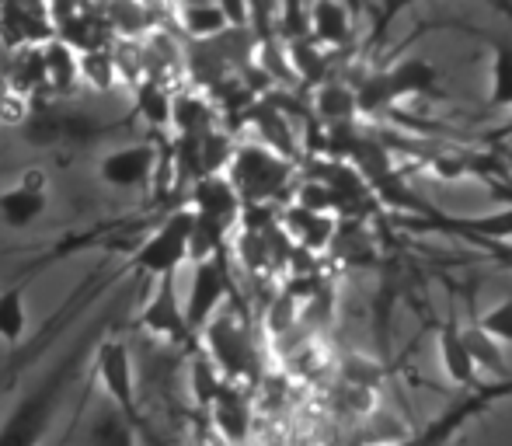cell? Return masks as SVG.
<instances>
[{"mask_svg":"<svg viewBox=\"0 0 512 446\" xmlns=\"http://www.w3.org/2000/svg\"><path fill=\"white\" fill-rule=\"evenodd\" d=\"M42 67H46V95L67 98L77 91L81 74H77V53L67 49L63 42H46L42 46Z\"/></svg>","mask_w":512,"mask_h":446,"instance_id":"603a6c76","label":"cell"},{"mask_svg":"<svg viewBox=\"0 0 512 446\" xmlns=\"http://www.w3.org/2000/svg\"><path fill=\"white\" fill-rule=\"evenodd\" d=\"M161 171V147L154 140L129 143V147L108 150L98 161V178L108 189H143L150 185V178Z\"/></svg>","mask_w":512,"mask_h":446,"instance_id":"7c38bea8","label":"cell"},{"mask_svg":"<svg viewBox=\"0 0 512 446\" xmlns=\"http://www.w3.org/2000/svg\"><path fill=\"white\" fill-rule=\"evenodd\" d=\"M279 230L286 234V241L293 244L297 251L304 255L317 258L331 248L335 241V230H338V220L335 217H324V213H310V210H300V206L286 203L279 210Z\"/></svg>","mask_w":512,"mask_h":446,"instance_id":"2e32d148","label":"cell"},{"mask_svg":"<svg viewBox=\"0 0 512 446\" xmlns=\"http://www.w3.org/2000/svg\"><path fill=\"white\" fill-rule=\"evenodd\" d=\"M439 74L429 60L422 56H408V60H398L384 70H373V74L359 77L352 84L356 91V109L359 115H380L387 109H394L405 98H418V95H436L439 91Z\"/></svg>","mask_w":512,"mask_h":446,"instance_id":"7a4b0ae2","label":"cell"},{"mask_svg":"<svg viewBox=\"0 0 512 446\" xmlns=\"http://www.w3.org/2000/svg\"><path fill=\"white\" fill-rule=\"evenodd\" d=\"M133 95H136V109H140L143 122H147V126H154V129H161V133H168V126H171V95H175V91L164 88V84L147 81L143 88H136Z\"/></svg>","mask_w":512,"mask_h":446,"instance_id":"4dcf8cb0","label":"cell"},{"mask_svg":"<svg viewBox=\"0 0 512 446\" xmlns=\"http://www.w3.org/2000/svg\"><path fill=\"white\" fill-rule=\"evenodd\" d=\"M492 49V60H488V105L502 112H512V39L488 42Z\"/></svg>","mask_w":512,"mask_h":446,"instance_id":"d4e9b609","label":"cell"},{"mask_svg":"<svg viewBox=\"0 0 512 446\" xmlns=\"http://www.w3.org/2000/svg\"><path fill=\"white\" fill-rule=\"evenodd\" d=\"M136 325H140V332L161 338V342L196 345V335H192L189 321H185V307H182V297H178L175 276L157 279L147 304H143L140 318H136Z\"/></svg>","mask_w":512,"mask_h":446,"instance_id":"ba28073f","label":"cell"},{"mask_svg":"<svg viewBox=\"0 0 512 446\" xmlns=\"http://www.w3.org/2000/svg\"><path fill=\"white\" fill-rule=\"evenodd\" d=\"M196 342H203L199 349L213 359V366L220 370V377L227 380V384H237V387L258 384L262 370H258L255 335H251V328L244 325L234 311H227V307H223V311L209 321L203 332H199Z\"/></svg>","mask_w":512,"mask_h":446,"instance_id":"3957f363","label":"cell"},{"mask_svg":"<svg viewBox=\"0 0 512 446\" xmlns=\"http://www.w3.org/2000/svg\"><path fill=\"white\" fill-rule=\"evenodd\" d=\"M485 140H488V143H506V140H512V112H509V119L502 122V126L488 129Z\"/></svg>","mask_w":512,"mask_h":446,"instance_id":"d590c367","label":"cell"},{"mask_svg":"<svg viewBox=\"0 0 512 446\" xmlns=\"http://www.w3.org/2000/svg\"><path fill=\"white\" fill-rule=\"evenodd\" d=\"M436 342H439V363H443L446 377H450L457 387H467V391H474V387H478V366H474L471 352H467L464 338H460L457 314H450V318L439 325Z\"/></svg>","mask_w":512,"mask_h":446,"instance_id":"7402d4cb","label":"cell"},{"mask_svg":"<svg viewBox=\"0 0 512 446\" xmlns=\"http://www.w3.org/2000/svg\"><path fill=\"white\" fill-rule=\"evenodd\" d=\"M223 387H227V380L220 377V370L213 366V359H209L203 349L192 352V359H189V391H192V401L209 412V405L220 398Z\"/></svg>","mask_w":512,"mask_h":446,"instance_id":"4316f807","label":"cell"},{"mask_svg":"<svg viewBox=\"0 0 512 446\" xmlns=\"http://www.w3.org/2000/svg\"><path fill=\"white\" fill-rule=\"evenodd\" d=\"M310 119L321 129L335 126H356L359 109H356V91L342 77H328L321 88H314L310 95Z\"/></svg>","mask_w":512,"mask_h":446,"instance_id":"ffe728a7","label":"cell"},{"mask_svg":"<svg viewBox=\"0 0 512 446\" xmlns=\"http://www.w3.org/2000/svg\"><path fill=\"white\" fill-rule=\"evenodd\" d=\"M63 401V380L53 377L49 384H42L39 391H32L18 408L11 412V419L0 426V446H39L46 440L53 415Z\"/></svg>","mask_w":512,"mask_h":446,"instance_id":"52a82bcc","label":"cell"},{"mask_svg":"<svg viewBox=\"0 0 512 446\" xmlns=\"http://www.w3.org/2000/svg\"><path fill=\"white\" fill-rule=\"evenodd\" d=\"M216 126H223V122H220L216 105L209 102L206 91H196L185 84V88H178L175 95H171L168 133L175 136V140H199V136L213 133Z\"/></svg>","mask_w":512,"mask_h":446,"instance_id":"e0dca14e","label":"cell"},{"mask_svg":"<svg viewBox=\"0 0 512 446\" xmlns=\"http://www.w3.org/2000/svg\"><path fill=\"white\" fill-rule=\"evenodd\" d=\"M32 98L18 95V91H7L4 98H0V126H14L21 129L28 122V115H32Z\"/></svg>","mask_w":512,"mask_h":446,"instance_id":"e575fe53","label":"cell"},{"mask_svg":"<svg viewBox=\"0 0 512 446\" xmlns=\"http://www.w3.org/2000/svg\"><path fill=\"white\" fill-rule=\"evenodd\" d=\"M115 67V84L136 91L147 84V60H143V42L140 39H112L108 46Z\"/></svg>","mask_w":512,"mask_h":446,"instance_id":"484cf974","label":"cell"},{"mask_svg":"<svg viewBox=\"0 0 512 446\" xmlns=\"http://www.w3.org/2000/svg\"><path fill=\"white\" fill-rule=\"evenodd\" d=\"M88 446H136V429L119 412H102L88 433Z\"/></svg>","mask_w":512,"mask_h":446,"instance_id":"1f68e13d","label":"cell"},{"mask_svg":"<svg viewBox=\"0 0 512 446\" xmlns=\"http://www.w3.org/2000/svg\"><path fill=\"white\" fill-rule=\"evenodd\" d=\"M460 338H464L467 352H471L478 370H492V373H499V377L506 373V352H502L499 342H492V338L481 332L478 321L471 318L467 325H460Z\"/></svg>","mask_w":512,"mask_h":446,"instance_id":"f546056e","label":"cell"},{"mask_svg":"<svg viewBox=\"0 0 512 446\" xmlns=\"http://www.w3.org/2000/svg\"><path fill=\"white\" fill-rule=\"evenodd\" d=\"M53 39L49 4H0V53L4 56L21 49H42Z\"/></svg>","mask_w":512,"mask_h":446,"instance_id":"4fadbf2b","label":"cell"},{"mask_svg":"<svg viewBox=\"0 0 512 446\" xmlns=\"http://www.w3.org/2000/svg\"><path fill=\"white\" fill-rule=\"evenodd\" d=\"M168 28L182 32L192 46L213 42L230 32V18L223 4H171L168 7Z\"/></svg>","mask_w":512,"mask_h":446,"instance_id":"d6986e66","label":"cell"},{"mask_svg":"<svg viewBox=\"0 0 512 446\" xmlns=\"http://www.w3.org/2000/svg\"><path fill=\"white\" fill-rule=\"evenodd\" d=\"M185 210L192 213L196 220L203 223H213L220 227L223 234L234 237L237 223H241V199H237L234 185L227 182V175H203L189 185V196H185Z\"/></svg>","mask_w":512,"mask_h":446,"instance_id":"30bf717a","label":"cell"},{"mask_svg":"<svg viewBox=\"0 0 512 446\" xmlns=\"http://www.w3.org/2000/svg\"><path fill=\"white\" fill-rule=\"evenodd\" d=\"M335 377L342 387H356V391H377L380 380L387 377V370L370 356H359V352H349V356L338 359Z\"/></svg>","mask_w":512,"mask_h":446,"instance_id":"f1b7e54d","label":"cell"},{"mask_svg":"<svg viewBox=\"0 0 512 446\" xmlns=\"http://www.w3.org/2000/svg\"><path fill=\"white\" fill-rule=\"evenodd\" d=\"M209 415H213V429L223 436L227 446H248L251 429H255V408H251V398L244 387L227 384L220 391V398L209 405Z\"/></svg>","mask_w":512,"mask_h":446,"instance_id":"ac0fdd59","label":"cell"},{"mask_svg":"<svg viewBox=\"0 0 512 446\" xmlns=\"http://www.w3.org/2000/svg\"><path fill=\"white\" fill-rule=\"evenodd\" d=\"M46 203H49L46 175H42L39 168H25L11 189L0 192V217L14 230L32 227V223L46 213Z\"/></svg>","mask_w":512,"mask_h":446,"instance_id":"9a60e30c","label":"cell"},{"mask_svg":"<svg viewBox=\"0 0 512 446\" xmlns=\"http://www.w3.org/2000/svg\"><path fill=\"white\" fill-rule=\"evenodd\" d=\"M25 335H28L25 286H7V290H0V342L18 345Z\"/></svg>","mask_w":512,"mask_h":446,"instance_id":"83f0119b","label":"cell"},{"mask_svg":"<svg viewBox=\"0 0 512 446\" xmlns=\"http://www.w3.org/2000/svg\"><path fill=\"white\" fill-rule=\"evenodd\" d=\"M21 133H25V143H32V147H67V143L88 140L95 133V122H91V115L67 109V105L35 102Z\"/></svg>","mask_w":512,"mask_h":446,"instance_id":"9c48e42d","label":"cell"},{"mask_svg":"<svg viewBox=\"0 0 512 446\" xmlns=\"http://www.w3.org/2000/svg\"><path fill=\"white\" fill-rule=\"evenodd\" d=\"M286 63H290L293 81L304 84V88H321L331 77V53H324L310 39L286 42Z\"/></svg>","mask_w":512,"mask_h":446,"instance_id":"cb8c5ba5","label":"cell"},{"mask_svg":"<svg viewBox=\"0 0 512 446\" xmlns=\"http://www.w3.org/2000/svg\"><path fill=\"white\" fill-rule=\"evenodd\" d=\"M478 328L485 332L492 342H499V345H512V297L509 300H502V304H495L492 311H485V314H478Z\"/></svg>","mask_w":512,"mask_h":446,"instance_id":"836d02e7","label":"cell"},{"mask_svg":"<svg viewBox=\"0 0 512 446\" xmlns=\"http://www.w3.org/2000/svg\"><path fill=\"white\" fill-rule=\"evenodd\" d=\"M244 126L255 133V143H262L265 150H272L276 157L290 164H300V154H304V143H300V133L293 126V119L272 102L269 95L255 98L251 109L241 115Z\"/></svg>","mask_w":512,"mask_h":446,"instance_id":"8fae6325","label":"cell"},{"mask_svg":"<svg viewBox=\"0 0 512 446\" xmlns=\"http://www.w3.org/2000/svg\"><path fill=\"white\" fill-rule=\"evenodd\" d=\"M77 74H81V84H88L91 91H112L115 88V67H112L108 49H95V53L77 56Z\"/></svg>","mask_w":512,"mask_h":446,"instance_id":"d6a6232c","label":"cell"},{"mask_svg":"<svg viewBox=\"0 0 512 446\" xmlns=\"http://www.w3.org/2000/svg\"><path fill=\"white\" fill-rule=\"evenodd\" d=\"M502 398H512V380H506V384H492V387H474L460 405H453L446 415H439V419L432 422V426H425L418 436H405V440H398L391 446H443L467 419L481 415L485 408H492L495 401H502Z\"/></svg>","mask_w":512,"mask_h":446,"instance_id":"5bb4252c","label":"cell"},{"mask_svg":"<svg viewBox=\"0 0 512 446\" xmlns=\"http://www.w3.org/2000/svg\"><path fill=\"white\" fill-rule=\"evenodd\" d=\"M297 164L283 161L272 150H265L255 140H237L227 164V182L234 185L241 206H276L290 203L293 185H297Z\"/></svg>","mask_w":512,"mask_h":446,"instance_id":"6da1fadb","label":"cell"},{"mask_svg":"<svg viewBox=\"0 0 512 446\" xmlns=\"http://www.w3.org/2000/svg\"><path fill=\"white\" fill-rule=\"evenodd\" d=\"M95 377L112 401V412H119L136 436H147V422L140 419V391H136V363L133 352L122 338H105L95 349Z\"/></svg>","mask_w":512,"mask_h":446,"instance_id":"5b68a950","label":"cell"},{"mask_svg":"<svg viewBox=\"0 0 512 446\" xmlns=\"http://www.w3.org/2000/svg\"><path fill=\"white\" fill-rule=\"evenodd\" d=\"M192 227H196V217H192L185 206L171 210L168 217L157 223V230L147 237V241L136 248L133 255V269L147 279H164V276H178L185 262H189V248H192Z\"/></svg>","mask_w":512,"mask_h":446,"instance_id":"277c9868","label":"cell"},{"mask_svg":"<svg viewBox=\"0 0 512 446\" xmlns=\"http://www.w3.org/2000/svg\"><path fill=\"white\" fill-rule=\"evenodd\" d=\"M7 91H14V88H11V84H7L4 70H0V98H4V95H7Z\"/></svg>","mask_w":512,"mask_h":446,"instance_id":"8d00e7d4","label":"cell"},{"mask_svg":"<svg viewBox=\"0 0 512 446\" xmlns=\"http://www.w3.org/2000/svg\"><path fill=\"white\" fill-rule=\"evenodd\" d=\"M307 25H310V42L321 46L324 53H331V56L349 46L352 35H356V28H352V11L345 4H335V0L310 4Z\"/></svg>","mask_w":512,"mask_h":446,"instance_id":"44dd1931","label":"cell"},{"mask_svg":"<svg viewBox=\"0 0 512 446\" xmlns=\"http://www.w3.org/2000/svg\"><path fill=\"white\" fill-rule=\"evenodd\" d=\"M230 290V265H227V251L206 258V262L192 265V279H189V293H185L182 307H185V321H189L192 335L199 338V332L223 311Z\"/></svg>","mask_w":512,"mask_h":446,"instance_id":"8992f818","label":"cell"}]
</instances>
